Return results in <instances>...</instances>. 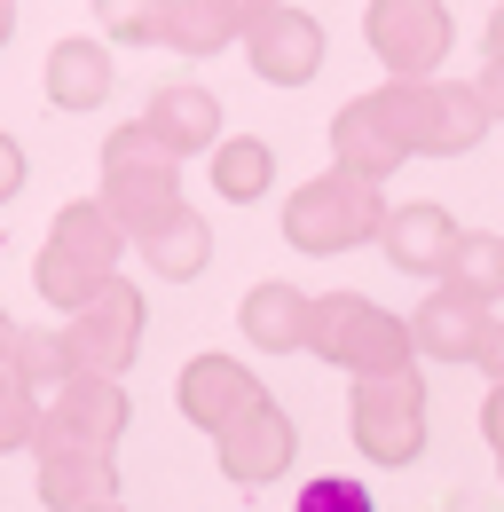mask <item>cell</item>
Instances as JSON below:
<instances>
[{
  "instance_id": "obj_20",
  "label": "cell",
  "mask_w": 504,
  "mask_h": 512,
  "mask_svg": "<svg viewBox=\"0 0 504 512\" xmlns=\"http://www.w3.org/2000/svg\"><path fill=\"white\" fill-rule=\"evenodd\" d=\"M111 48L103 40H56L48 48V71H40V87H48V103L56 111H95L103 95H111Z\"/></svg>"
},
{
  "instance_id": "obj_19",
  "label": "cell",
  "mask_w": 504,
  "mask_h": 512,
  "mask_svg": "<svg viewBox=\"0 0 504 512\" xmlns=\"http://www.w3.org/2000/svg\"><path fill=\"white\" fill-rule=\"evenodd\" d=\"M237 323L260 355H308V331H315V300L300 284H252L237 300Z\"/></svg>"
},
{
  "instance_id": "obj_32",
  "label": "cell",
  "mask_w": 504,
  "mask_h": 512,
  "mask_svg": "<svg viewBox=\"0 0 504 512\" xmlns=\"http://www.w3.org/2000/svg\"><path fill=\"white\" fill-rule=\"evenodd\" d=\"M87 512H126V505H119V497H103V505H87Z\"/></svg>"
},
{
  "instance_id": "obj_12",
  "label": "cell",
  "mask_w": 504,
  "mask_h": 512,
  "mask_svg": "<svg viewBox=\"0 0 504 512\" xmlns=\"http://www.w3.org/2000/svg\"><path fill=\"white\" fill-rule=\"evenodd\" d=\"M32 457H40V505L48 512H87V505H103V497H119L111 449L63 442V434H32Z\"/></svg>"
},
{
  "instance_id": "obj_29",
  "label": "cell",
  "mask_w": 504,
  "mask_h": 512,
  "mask_svg": "<svg viewBox=\"0 0 504 512\" xmlns=\"http://www.w3.org/2000/svg\"><path fill=\"white\" fill-rule=\"evenodd\" d=\"M16 347H24V331L8 323V308H0V386H24V363H16Z\"/></svg>"
},
{
  "instance_id": "obj_22",
  "label": "cell",
  "mask_w": 504,
  "mask_h": 512,
  "mask_svg": "<svg viewBox=\"0 0 504 512\" xmlns=\"http://www.w3.org/2000/svg\"><path fill=\"white\" fill-rule=\"evenodd\" d=\"M434 284L465 292V300H481V308H504V237L457 229V245H449V260H441Z\"/></svg>"
},
{
  "instance_id": "obj_13",
  "label": "cell",
  "mask_w": 504,
  "mask_h": 512,
  "mask_svg": "<svg viewBox=\"0 0 504 512\" xmlns=\"http://www.w3.org/2000/svg\"><path fill=\"white\" fill-rule=\"evenodd\" d=\"M40 434H63V442H95L111 449L126 434V386L103 379V371H79L71 386H56L40 402Z\"/></svg>"
},
{
  "instance_id": "obj_15",
  "label": "cell",
  "mask_w": 504,
  "mask_h": 512,
  "mask_svg": "<svg viewBox=\"0 0 504 512\" xmlns=\"http://www.w3.org/2000/svg\"><path fill=\"white\" fill-rule=\"evenodd\" d=\"M268 386L252 379L237 355H189L182 363V386H174V402H182V418L197 426V434H221L237 410H252Z\"/></svg>"
},
{
  "instance_id": "obj_21",
  "label": "cell",
  "mask_w": 504,
  "mask_h": 512,
  "mask_svg": "<svg viewBox=\"0 0 504 512\" xmlns=\"http://www.w3.org/2000/svg\"><path fill=\"white\" fill-rule=\"evenodd\" d=\"M205 158H213V190L229 197V205H260V197L276 190V150L260 134H221Z\"/></svg>"
},
{
  "instance_id": "obj_5",
  "label": "cell",
  "mask_w": 504,
  "mask_h": 512,
  "mask_svg": "<svg viewBox=\"0 0 504 512\" xmlns=\"http://www.w3.org/2000/svg\"><path fill=\"white\" fill-rule=\"evenodd\" d=\"M103 205L119 213L126 237H150L166 213H182V158L142 127V119L103 142Z\"/></svg>"
},
{
  "instance_id": "obj_14",
  "label": "cell",
  "mask_w": 504,
  "mask_h": 512,
  "mask_svg": "<svg viewBox=\"0 0 504 512\" xmlns=\"http://www.w3.org/2000/svg\"><path fill=\"white\" fill-rule=\"evenodd\" d=\"M331 166H347V174H363V182H386L394 166H410V150H402V134L386 119V95H355V103H339V119H331Z\"/></svg>"
},
{
  "instance_id": "obj_16",
  "label": "cell",
  "mask_w": 504,
  "mask_h": 512,
  "mask_svg": "<svg viewBox=\"0 0 504 512\" xmlns=\"http://www.w3.org/2000/svg\"><path fill=\"white\" fill-rule=\"evenodd\" d=\"M449 245H457V221L441 213L434 197H418V205H386V221H378V253L394 260L402 276H426V284H434L441 260H449Z\"/></svg>"
},
{
  "instance_id": "obj_10",
  "label": "cell",
  "mask_w": 504,
  "mask_h": 512,
  "mask_svg": "<svg viewBox=\"0 0 504 512\" xmlns=\"http://www.w3.org/2000/svg\"><path fill=\"white\" fill-rule=\"evenodd\" d=\"M213 449H221V473H229L237 489H268V481H284V473H292L300 434H292L284 402H276V394H260L252 410H237V418L213 434Z\"/></svg>"
},
{
  "instance_id": "obj_2",
  "label": "cell",
  "mask_w": 504,
  "mask_h": 512,
  "mask_svg": "<svg viewBox=\"0 0 504 512\" xmlns=\"http://www.w3.org/2000/svg\"><path fill=\"white\" fill-rule=\"evenodd\" d=\"M426 418H434V402H426L418 363L355 371V386H347V442L363 449L378 473H402V465L426 457Z\"/></svg>"
},
{
  "instance_id": "obj_23",
  "label": "cell",
  "mask_w": 504,
  "mask_h": 512,
  "mask_svg": "<svg viewBox=\"0 0 504 512\" xmlns=\"http://www.w3.org/2000/svg\"><path fill=\"white\" fill-rule=\"evenodd\" d=\"M134 245L150 253V268H158V276L189 284V276H205V260H213V229H205V221L182 205V213H166V221H158L150 237H134Z\"/></svg>"
},
{
  "instance_id": "obj_17",
  "label": "cell",
  "mask_w": 504,
  "mask_h": 512,
  "mask_svg": "<svg viewBox=\"0 0 504 512\" xmlns=\"http://www.w3.org/2000/svg\"><path fill=\"white\" fill-rule=\"evenodd\" d=\"M268 0H166V32H158V48H174V56H221V48H237L245 40V24L260 16Z\"/></svg>"
},
{
  "instance_id": "obj_30",
  "label": "cell",
  "mask_w": 504,
  "mask_h": 512,
  "mask_svg": "<svg viewBox=\"0 0 504 512\" xmlns=\"http://www.w3.org/2000/svg\"><path fill=\"white\" fill-rule=\"evenodd\" d=\"M481 371H489V379H504V316H497V331H489V347H481Z\"/></svg>"
},
{
  "instance_id": "obj_9",
  "label": "cell",
  "mask_w": 504,
  "mask_h": 512,
  "mask_svg": "<svg viewBox=\"0 0 504 512\" xmlns=\"http://www.w3.org/2000/svg\"><path fill=\"white\" fill-rule=\"evenodd\" d=\"M245 64L252 79H268V87H308L323 56H331V40H323V24H315L308 8H292V0H268L260 16L245 24Z\"/></svg>"
},
{
  "instance_id": "obj_27",
  "label": "cell",
  "mask_w": 504,
  "mask_h": 512,
  "mask_svg": "<svg viewBox=\"0 0 504 512\" xmlns=\"http://www.w3.org/2000/svg\"><path fill=\"white\" fill-rule=\"evenodd\" d=\"M481 442L497 449V465H504V379H489V394H481Z\"/></svg>"
},
{
  "instance_id": "obj_3",
  "label": "cell",
  "mask_w": 504,
  "mask_h": 512,
  "mask_svg": "<svg viewBox=\"0 0 504 512\" xmlns=\"http://www.w3.org/2000/svg\"><path fill=\"white\" fill-rule=\"evenodd\" d=\"M378 221H386L378 182L347 174V166H331V174H315V182H300V190L284 197V245H292V253H315V260L378 245Z\"/></svg>"
},
{
  "instance_id": "obj_28",
  "label": "cell",
  "mask_w": 504,
  "mask_h": 512,
  "mask_svg": "<svg viewBox=\"0 0 504 512\" xmlns=\"http://www.w3.org/2000/svg\"><path fill=\"white\" fill-rule=\"evenodd\" d=\"M16 190H24V142H16V134H0V205H8Z\"/></svg>"
},
{
  "instance_id": "obj_25",
  "label": "cell",
  "mask_w": 504,
  "mask_h": 512,
  "mask_svg": "<svg viewBox=\"0 0 504 512\" xmlns=\"http://www.w3.org/2000/svg\"><path fill=\"white\" fill-rule=\"evenodd\" d=\"M292 512H378V497L355 473H315V481L292 489Z\"/></svg>"
},
{
  "instance_id": "obj_31",
  "label": "cell",
  "mask_w": 504,
  "mask_h": 512,
  "mask_svg": "<svg viewBox=\"0 0 504 512\" xmlns=\"http://www.w3.org/2000/svg\"><path fill=\"white\" fill-rule=\"evenodd\" d=\"M8 32H16V0H0V48H8Z\"/></svg>"
},
{
  "instance_id": "obj_18",
  "label": "cell",
  "mask_w": 504,
  "mask_h": 512,
  "mask_svg": "<svg viewBox=\"0 0 504 512\" xmlns=\"http://www.w3.org/2000/svg\"><path fill=\"white\" fill-rule=\"evenodd\" d=\"M142 127L158 134L174 158H197V150H213V142H221V95H213V87H197V79H174V87H158V95H150Z\"/></svg>"
},
{
  "instance_id": "obj_24",
  "label": "cell",
  "mask_w": 504,
  "mask_h": 512,
  "mask_svg": "<svg viewBox=\"0 0 504 512\" xmlns=\"http://www.w3.org/2000/svg\"><path fill=\"white\" fill-rule=\"evenodd\" d=\"M95 24L126 40V48H158V32H166V0H95Z\"/></svg>"
},
{
  "instance_id": "obj_1",
  "label": "cell",
  "mask_w": 504,
  "mask_h": 512,
  "mask_svg": "<svg viewBox=\"0 0 504 512\" xmlns=\"http://www.w3.org/2000/svg\"><path fill=\"white\" fill-rule=\"evenodd\" d=\"M386 95V119L402 134V150L410 158H465V150H481L489 127H497V111H489V95L473 87V79H386L378 87Z\"/></svg>"
},
{
  "instance_id": "obj_8",
  "label": "cell",
  "mask_w": 504,
  "mask_h": 512,
  "mask_svg": "<svg viewBox=\"0 0 504 512\" xmlns=\"http://www.w3.org/2000/svg\"><path fill=\"white\" fill-rule=\"evenodd\" d=\"M63 339H71L79 371L119 379L126 363H134V347H142V292H134L126 276H111V284L87 292L79 308H63Z\"/></svg>"
},
{
  "instance_id": "obj_4",
  "label": "cell",
  "mask_w": 504,
  "mask_h": 512,
  "mask_svg": "<svg viewBox=\"0 0 504 512\" xmlns=\"http://www.w3.org/2000/svg\"><path fill=\"white\" fill-rule=\"evenodd\" d=\"M119 253H126V229L119 213L103 205V197H79V205H63L56 229H48V253H40V300L48 308H79L87 292H103L111 276H119Z\"/></svg>"
},
{
  "instance_id": "obj_7",
  "label": "cell",
  "mask_w": 504,
  "mask_h": 512,
  "mask_svg": "<svg viewBox=\"0 0 504 512\" xmlns=\"http://www.w3.org/2000/svg\"><path fill=\"white\" fill-rule=\"evenodd\" d=\"M363 40L386 64V79H426L449 64L457 16H449V0H363Z\"/></svg>"
},
{
  "instance_id": "obj_26",
  "label": "cell",
  "mask_w": 504,
  "mask_h": 512,
  "mask_svg": "<svg viewBox=\"0 0 504 512\" xmlns=\"http://www.w3.org/2000/svg\"><path fill=\"white\" fill-rule=\"evenodd\" d=\"M473 87L489 95V111H497V127H504V0L489 8V24H481V79Z\"/></svg>"
},
{
  "instance_id": "obj_6",
  "label": "cell",
  "mask_w": 504,
  "mask_h": 512,
  "mask_svg": "<svg viewBox=\"0 0 504 512\" xmlns=\"http://www.w3.org/2000/svg\"><path fill=\"white\" fill-rule=\"evenodd\" d=\"M308 347L331 363V371H386V363H418V347H410V316H394V308H378L371 292H323L315 300V331Z\"/></svg>"
},
{
  "instance_id": "obj_11",
  "label": "cell",
  "mask_w": 504,
  "mask_h": 512,
  "mask_svg": "<svg viewBox=\"0 0 504 512\" xmlns=\"http://www.w3.org/2000/svg\"><path fill=\"white\" fill-rule=\"evenodd\" d=\"M489 331H497V308H481V300H465V292H449V284H434V292L410 308V347H418L426 363H481Z\"/></svg>"
}]
</instances>
